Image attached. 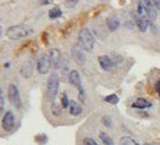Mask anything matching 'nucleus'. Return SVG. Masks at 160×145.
<instances>
[{"instance_id": "9", "label": "nucleus", "mask_w": 160, "mask_h": 145, "mask_svg": "<svg viewBox=\"0 0 160 145\" xmlns=\"http://www.w3.org/2000/svg\"><path fill=\"white\" fill-rule=\"evenodd\" d=\"M49 57H50V61H51V66H52L55 69L60 66V62H62V53L58 49H51L49 52Z\"/></svg>"}, {"instance_id": "19", "label": "nucleus", "mask_w": 160, "mask_h": 145, "mask_svg": "<svg viewBox=\"0 0 160 145\" xmlns=\"http://www.w3.org/2000/svg\"><path fill=\"white\" fill-rule=\"evenodd\" d=\"M119 145H140L135 139H133L129 136H124L119 141Z\"/></svg>"}, {"instance_id": "5", "label": "nucleus", "mask_w": 160, "mask_h": 145, "mask_svg": "<svg viewBox=\"0 0 160 145\" xmlns=\"http://www.w3.org/2000/svg\"><path fill=\"white\" fill-rule=\"evenodd\" d=\"M50 67H51V61H50V57L47 55H42L39 58L37 64V69L39 71V74L46 75L49 71Z\"/></svg>"}, {"instance_id": "13", "label": "nucleus", "mask_w": 160, "mask_h": 145, "mask_svg": "<svg viewBox=\"0 0 160 145\" xmlns=\"http://www.w3.org/2000/svg\"><path fill=\"white\" fill-rule=\"evenodd\" d=\"M21 74L24 76L25 78L31 77L32 74H33V66H32L31 61H26L24 62L21 67Z\"/></svg>"}, {"instance_id": "28", "label": "nucleus", "mask_w": 160, "mask_h": 145, "mask_svg": "<svg viewBox=\"0 0 160 145\" xmlns=\"http://www.w3.org/2000/svg\"><path fill=\"white\" fill-rule=\"evenodd\" d=\"M154 6L158 10H160V0H154Z\"/></svg>"}, {"instance_id": "7", "label": "nucleus", "mask_w": 160, "mask_h": 145, "mask_svg": "<svg viewBox=\"0 0 160 145\" xmlns=\"http://www.w3.org/2000/svg\"><path fill=\"white\" fill-rule=\"evenodd\" d=\"M144 3V8L147 12V16L150 21L157 19V8L154 6V0H142Z\"/></svg>"}, {"instance_id": "2", "label": "nucleus", "mask_w": 160, "mask_h": 145, "mask_svg": "<svg viewBox=\"0 0 160 145\" xmlns=\"http://www.w3.org/2000/svg\"><path fill=\"white\" fill-rule=\"evenodd\" d=\"M78 44L85 51H92L96 44V39L89 28H82L78 33Z\"/></svg>"}, {"instance_id": "8", "label": "nucleus", "mask_w": 160, "mask_h": 145, "mask_svg": "<svg viewBox=\"0 0 160 145\" xmlns=\"http://www.w3.org/2000/svg\"><path fill=\"white\" fill-rule=\"evenodd\" d=\"M72 58L74 59V61L76 62L78 66H83L86 61L84 52L80 48H77V46H74V48L72 49Z\"/></svg>"}, {"instance_id": "23", "label": "nucleus", "mask_w": 160, "mask_h": 145, "mask_svg": "<svg viewBox=\"0 0 160 145\" xmlns=\"http://www.w3.org/2000/svg\"><path fill=\"white\" fill-rule=\"evenodd\" d=\"M3 108H5V98H3L2 89L0 87V114L3 112Z\"/></svg>"}, {"instance_id": "1", "label": "nucleus", "mask_w": 160, "mask_h": 145, "mask_svg": "<svg viewBox=\"0 0 160 145\" xmlns=\"http://www.w3.org/2000/svg\"><path fill=\"white\" fill-rule=\"evenodd\" d=\"M33 34V30L31 27H28V25L24 24H18L10 26L6 31V35L10 40H22L25 37L30 36Z\"/></svg>"}, {"instance_id": "20", "label": "nucleus", "mask_w": 160, "mask_h": 145, "mask_svg": "<svg viewBox=\"0 0 160 145\" xmlns=\"http://www.w3.org/2000/svg\"><path fill=\"white\" fill-rule=\"evenodd\" d=\"M51 112H52L53 116L56 117H58L62 114V107L58 104V103H56L55 101L52 102V104H51Z\"/></svg>"}, {"instance_id": "24", "label": "nucleus", "mask_w": 160, "mask_h": 145, "mask_svg": "<svg viewBox=\"0 0 160 145\" xmlns=\"http://www.w3.org/2000/svg\"><path fill=\"white\" fill-rule=\"evenodd\" d=\"M83 145H99V144L93 138H90V137H85V138L83 139Z\"/></svg>"}, {"instance_id": "17", "label": "nucleus", "mask_w": 160, "mask_h": 145, "mask_svg": "<svg viewBox=\"0 0 160 145\" xmlns=\"http://www.w3.org/2000/svg\"><path fill=\"white\" fill-rule=\"evenodd\" d=\"M62 15V9H60V7H58V6H55L53 8H51V9L49 10V17L51 19L58 18V17H60Z\"/></svg>"}, {"instance_id": "27", "label": "nucleus", "mask_w": 160, "mask_h": 145, "mask_svg": "<svg viewBox=\"0 0 160 145\" xmlns=\"http://www.w3.org/2000/svg\"><path fill=\"white\" fill-rule=\"evenodd\" d=\"M40 5H49V3H52V0H39Z\"/></svg>"}, {"instance_id": "29", "label": "nucleus", "mask_w": 160, "mask_h": 145, "mask_svg": "<svg viewBox=\"0 0 160 145\" xmlns=\"http://www.w3.org/2000/svg\"><path fill=\"white\" fill-rule=\"evenodd\" d=\"M156 89H157L158 94H159V96H160V80H158L157 84H156Z\"/></svg>"}, {"instance_id": "4", "label": "nucleus", "mask_w": 160, "mask_h": 145, "mask_svg": "<svg viewBox=\"0 0 160 145\" xmlns=\"http://www.w3.org/2000/svg\"><path fill=\"white\" fill-rule=\"evenodd\" d=\"M8 98H9V101L16 109H21L22 108V100L21 96H19L18 89L15 84H10L9 87H8Z\"/></svg>"}, {"instance_id": "3", "label": "nucleus", "mask_w": 160, "mask_h": 145, "mask_svg": "<svg viewBox=\"0 0 160 145\" xmlns=\"http://www.w3.org/2000/svg\"><path fill=\"white\" fill-rule=\"evenodd\" d=\"M59 89V76L56 73L50 75L47 82V98L50 101H55Z\"/></svg>"}, {"instance_id": "30", "label": "nucleus", "mask_w": 160, "mask_h": 145, "mask_svg": "<svg viewBox=\"0 0 160 145\" xmlns=\"http://www.w3.org/2000/svg\"><path fill=\"white\" fill-rule=\"evenodd\" d=\"M144 145H156V144H151V143H145Z\"/></svg>"}, {"instance_id": "10", "label": "nucleus", "mask_w": 160, "mask_h": 145, "mask_svg": "<svg viewBox=\"0 0 160 145\" xmlns=\"http://www.w3.org/2000/svg\"><path fill=\"white\" fill-rule=\"evenodd\" d=\"M98 60H99V64H100V66H101V68L103 69V70H111V69H114L115 66H116L114 60L108 56H100L98 58Z\"/></svg>"}, {"instance_id": "18", "label": "nucleus", "mask_w": 160, "mask_h": 145, "mask_svg": "<svg viewBox=\"0 0 160 145\" xmlns=\"http://www.w3.org/2000/svg\"><path fill=\"white\" fill-rule=\"evenodd\" d=\"M99 137H100L101 142L103 143L105 145H115L112 138H111L110 136L108 135L107 133H103V132H101V133L99 134Z\"/></svg>"}, {"instance_id": "14", "label": "nucleus", "mask_w": 160, "mask_h": 145, "mask_svg": "<svg viewBox=\"0 0 160 145\" xmlns=\"http://www.w3.org/2000/svg\"><path fill=\"white\" fill-rule=\"evenodd\" d=\"M107 27L110 32H115L119 27V21L115 15L109 16L107 18Z\"/></svg>"}, {"instance_id": "11", "label": "nucleus", "mask_w": 160, "mask_h": 145, "mask_svg": "<svg viewBox=\"0 0 160 145\" xmlns=\"http://www.w3.org/2000/svg\"><path fill=\"white\" fill-rule=\"evenodd\" d=\"M68 80H69V83L73 85V86L76 87L78 91L82 89V82H81V76L78 74V71L77 70H72L68 75Z\"/></svg>"}, {"instance_id": "26", "label": "nucleus", "mask_w": 160, "mask_h": 145, "mask_svg": "<svg viewBox=\"0 0 160 145\" xmlns=\"http://www.w3.org/2000/svg\"><path fill=\"white\" fill-rule=\"evenodd\" d=\"M102 120H103V123H105V125L107 127H111V120H110V118L103 117V118H102Z\"/></svg>"}, {"instance_id": "16", "label": "nucleus", "mask_w": 160, "mask_h": 145, "mask_svg": "<svg viewBox=\"0 0 160 145\" xmlns=\"http://www.w3.org/2000/svg\"><path fill=\"white\" fill-rule=\"evenodd\" d=\"M82 107H81L80 103H77L76 101H73L72 100L71 103H69V112H71V114H73V116H78V114H82Z\"/></svg>"}, {"instance_id": "25", "label": "nucleus", "mask_w": 160, "mask_h": 145, "mask_svg": "<svg viewBox=\"0 0 160 145\" xmlns=\"http://www.w3.org/2000/svg\"><path fill=\"white\" fill-rule=\"evenodd\" d=\"M78 0H65V3L67 7H74Z\"/></svg>"}, {"instance_id": "6", "label": "nucleus", "mask_w": 160, "mask_h": 145, "mask_svg": "<svg viewBox=\"0 0 160 145\" xmlns=\"http://www.w3.org/2000/svg\"><path fill=\"white\" fill-rule=\"evenodd\" d=\"M14 126H15V116L12 111H7L3 114L2 120H1V127L3 130L9 132L14 128Z\"/></svg>"}, {"instance_id": "22", "label": "nucleus", "mask_w": 160, "mask_h": 145, "mask_svg": "<svg viewBox=\"0 0 160 145\" xmlns=\"http://www.w3.org/2000/svg\"><path fill=\"white\" fill-rule=\"evenodd\" d=\"M69 103H71V101L68 100V96L66 93H62V107L64 109H67L68 107H69Z\"/></svg>"}, {"instance_id": "21", "label": "nucleus", "mask_w": 160, "mask_h": 145, "mask_svg": "<svg viewBox=\"0 0 160 145\" xmlns=\"http://www.w3.org/2000/svg\"><path fill=\"white\" fill-rule=\"evenodd\" d=\"M105 101L108 102V103H110V104H117L118 101H119V98L116 94H110V95L106 96Z\"/></svg>"}, {"instance_id": "31", "label": "nucleus", "mask_w": 160, "mask_h": 145, "mask_svg": "<svg viewBox=\"0 0 160 145\" xmlns=\"http://www.w3.org/2000/svg\"><path fill=\"white\" fill-rule=\"evenodd\" d=\"M1 33H2V28H1V26H0V35H1Z\"/></svg>"}, {"instance_id": "15", "label": "nucleus", "mask_w": 160, "mask_h": 145, "mask_svg": "<svg viewBox=\"0 0 160 145\" xmlns=\"http://www.w3.org/2000/svg\"><path fill=\"white\" fill-rule=\"evenodd\" d=\"M132 107L133 108H136V109H147V108H150L151 103L148 101V100L139 98V99L135 100V102L132 104Z\"/></svg>"}, {"instance_id": "12", "label": "nucleus", "mask_w": 160, "mask_h": 145, "mask_svg": "<svg viewBox=\"0 0 160 145\" xmlns=\"http://www.w3.org/2000/svg\"><path fill=\"white\" fill-rule=\"evenodd\" d=\"M148 17H144V16H139L136 15V25H138V27L141 32H145L148 30V26H149V22H148Z\"/></svg>"}]
</instances>
